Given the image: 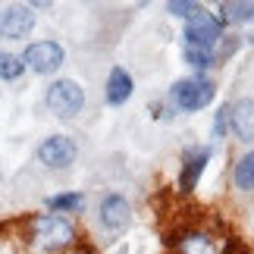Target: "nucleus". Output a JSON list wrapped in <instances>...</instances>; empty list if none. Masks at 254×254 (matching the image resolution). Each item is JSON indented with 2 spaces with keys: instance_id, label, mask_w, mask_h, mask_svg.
I'll list each match as a JSON object with an SVG mask.
<instances>
[{
  "instance_id": "a211bd4d",
  "label": "nucleus",
  "mask_w": 254,
  "mask_h": 254,
  "mask_svg": "<svg viewBox=\"0 0 254 254\" xmlns=\"http://www.w3.org/2000/svg\"><path fill=\"white\" fill-rule=\"evenodd\" d=\"M239 44H242V38H236V35H223V41L213 47V57H217V63L236 54V51H239Z\"/></svg>"
},
{
  "instance_id": "423d86ee",
  "label": "nucleus",
  "mask_w": 254,
  "mask_h": 254,
  "mask_svg": "<svg viewBox=\"0 0 254 254\" xmlns=\"http://www.w3.org/2000/svg\"><path fill=\"white\" fill-rule=\"evenodd\" d=\"M75 157H79V148L69 135H47V138L38 144V160L44 163L47 170H69Z\"/></svg>"
},
{
  "instance_id": "6e6552de",
  "label": "nucleus",
  "mask_w": 254,
  "mask_h": 254,
  "mask_svg": "<svg viewBox=\"0 0 254 254\" xmlns=\"http://www.w3.org/2000/svg\"><path fill=\"white\" fill-rule=\"evenodd\" d=\"M35 28V9L25 3H13L0 9V38L6 41H19V38H28Z\"/></svg>"
},
{
  "instance_id": "412c9836",
  "label": "nucleus",
  "mask_w": 254,
  "mask_h": 254,
  "mask_svg": "<svg viewBox=\"0 0 254 254\" xmlns=\"http://www.w3.org/2000/svg\"><path fill=\"white\" fill-rule=\"evenodd\" d=\"M0 179H3V173H0Z\"/></svg>"
},
{
  "instance_id": "f3484780",
  "label": "nucleus",
  "mask_w": 254,
  "mask_h": 254,
  "mask_svg": "<svg viewBox=\"0 0 254 254\" xmlns=\"http://www.w3.org/2000/svg\"><path fill=\"white\" fill-rule=\"evenodd\" d=\"M185 63L191 66V69H210V66H217V57H213L210 51H198V47H185Z\"/></svg>"
},
{
  "instance_id": "2eb2a0df",
  "label": "nucleus",
  "mask_w": 254,
  "mask_h": 254,
  "mask_svg": "<svg viewBox=\"0 0 254 254\" xmlns=\"http://www.w3.org/2000/svg\"><path fill=\"white\" fill-rule=\"evenodd\" d=\"M232 182H236V189H242V191H254V151H248L245 157L236 160Z\"/></svg>"
},
{
  "instance_id": "9d476101",
  "label": "nucleus",
  "mask_w": 254,
  "mask_h": 254,
  "mask_svg": "<svg viewBox=\"0 0 254 254\" xmlns=\"http://www.w3.org/2000/svg\"><path fill=\"white\" fill-rule=\"evenodd\" d=\"M229 129L239 135V141H254V97H242L229 107Z\"/></svg>"
},
{
  "instance_id": "1a4fd4ad",
  "label": "nucleus",
  "mask_w": 254,
  "mask_h": 254,
  "mask_svg": "<svg viewBox=\"0 0 254 254\" xmlns=\"http://www.w3.org/2000/svg\"><path fill=\"white\" fill-rule=\"evenodd\" d=\"M210 154H213L210 144H191V148H185V154H182V170H179V189L182 191H191L194 185H198L204 167L210 163Z\"/></svg>"
},
{
  "instance_id": "9b49d317",
  "label": "nucleus",
  "mask_w": 254,
  "mask_h": 254,
  "mask_svg": "<svg viewBox=\"0 0 254 254\" xmlns=\"http://www.w3.org/2000/svg\"><path fill=\"white\" fill-rule=\"evenodd\" d=\"M135 91V82H132V75L123 69V66H113L110 75H107V88H104V97H107V104L110 107H123L126 101L132 97Z\"/></svg>"
},
{
  "instance_id": "aec40b11",
  "label": "nucleus",
  "mask_w": 254,
  "mask_h": 254,
  "mask_svg": "<svg viewBox=\"0 0 254 254\" xmlns=\"http://www.w3.org/2000/svg\"><path fill=\"white\" fill-rule=\"evenodd\" d=\"M210 132H213V138H223V135L229 132V104H223L217 116H213V126H210Z\"/></svg>"
},
{
  "instance_id": "f257e3e1",
  "label": "nucleus",
  "mask_w": 254,
  "mask_h": 254,
  "mask_svg": "<svg viewBox=\"0 0 254 254\" xmlns=\"http://www.w3.org/2000/svg\"><path fill=\"white\" fill-rule=\"evenodd\" d=\"M28 236L41 251H63L75 245V226L60 213H41L28 223Z\"/></svg>"
},
{
  "instance_id": "6ab92c4d",
  "label": "nucleus",
  "mask_w": 254,
  "mask_h": 254,
  "mask_svg": "<svg viewBox=\"0 0 254 254\" xmlns=\"http://www.w3.org/2000/svg\"><path fill=\"white\" fill-rule=\"evenodd\" d=\"M198 6H201V3H189V0H170V3H167V13L179 16V19H191L194 13H198Z\"/></svg>"
},
{
  "instance_id": "7ed1b4c3",
  "label": "nucleus",
  "mask_w": 254,
  "mask_h": 254,
  "mask_svg": "<svg viewBox=\"0 0 254 254\" xmlns=\"http://www.w3.org/2000/svg\"><path fill=\"white\" fill-rule=\"evenodd\" d=\"M44 104L57 120H72V116H79L82 107H85V91H82V85L72 82V79H57V82H51V88H47Z\"/></svg>"
},
{
  "instance_id": "39448f33",
  "label": "nucleus",
  "mask_w": 254,
  "mask_h": 254,
  "mask_svg": "<svg viewBox=\"0 0 254 254\" xmlns=\"http://www.w3.org/2000/svg\"><path fill=\"white\" fill-rule=\"evenodd\" d=\"M97 220H101V229L107 232V236H120V232L129 229V223H132V207H129V201L123 198V194H104L101 204H97Z\"/></svg>"
},
{
  "instance_id": "0eeeda50",
  "label": "nucleus",
  "mask_w": 254,
  "mask_h": 254,
  "mask_svg": "<svg viewBox=\"0 0 254 254\" xmlns=\"http://www.w3.org/2000/svg\"><path fill=\"white\" fill-rule=\"evenodd\" d=\"M66 60V51L57 41H35V44H28L25 47V54H22V63H25V69H32L38 75H51L57 72L63 66Z\"/></svg>"
},
{
  "instance_id": "dca6fc26",
  "label": "nucleus",
  "mask_w": 254,
  "mask_h": 254,
  "mask_svg": "<svg viewBox=\"0 0 254 254\" xmlns=\"http://www.w3.org/2000/svg\"><path fill=\"white\" fill-rule=\"evenodd\" d=\"M25 72V63L19 54H9V51H0V82H16L22 79Z\"/></svg>"
},
{
  "instance_id": "ddd939ff",
  "label": "nucleus",
  "mask_w": 254,
  "mask_h": 254,
  "mask_svg": "<svg viewBox=\"0 0 254 254\" xmlns=\"http://www.w3.org/2000/svg\"><path fill=\"white\" fill-rule=\"evenodd\" d=\"M220 22L223 25H251L254 22V3H242V0H226V3H220Z\"/></svg>"
},
{
  "instance_id": "4468645a",
  "label": "nucleus",
  "mask_w": 254,
  "mask_h": 254,
  "mask_svg": "<svg viewBox=\"0 0 254 254\" xmlns=\"http://www.w3.org/2000/svg\"><path fill=\"white\" fill-rule=\"evenodd\" d=\"M85 207V194L79 191H63V194H54V198H47V210L51 213H75Z\"/></svg>"
},
{
  "instance_id": "f8f14e48",
  "label": "nucleus",
  "mask_w": 254,
  "mask_h": 254,
  "mask_svg": "<svg viewBox=\"0 0 254 254\" xmlns=\"http://www.w3.org/2000/svg\"><path fill=\"white\" fill-rule=\"evenodd\" d=\"M179 254H217V242L204 229H185L179 239H173Z\"/></svg>"
},
{
  "instance_id": "f03ea898",
  "label": "nucleus",
  "mask_w": 254,
  "mask_h": 254,
  "mask_svg": "<svg viewBox=\"0 0 254 254\" xmlns=\"http://www.w3.org/2000/svg\"><path fill=\"white\" fill-rule=\"evenodd\" d=\"M213 94H217V85L204 75H191V79H179L170 88V104L173 110H182V113H198L204 110Z\"/></svg>"
},
{
  "instance_id": "20e7f679",
  "label": "nucleus",
  "mask_w": 254,
  "mask_h": 254,
  "mask_svg": "<svg viewBox=\"0 0 254 254\" xmlns=\"http://www.w3.org/2000/svg\"><path fill=\"white\" fill-rule=\"evenodd\" d=\"M220 41H223V22L204 6H198V13L191 19H185V47H198V51L213 54V47Z\"/></svg>"
}]
</instances>
